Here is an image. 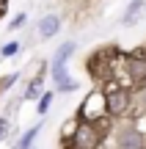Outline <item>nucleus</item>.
<instances>
[{
  "label": "nucleus",
  "mask_w": 146,
  "mask_h": 149,
  "mask_svg": "<svg viewBox=\"0 0 146 149\" xmlns=\"http://www.w3.org/2000/svg\"><path fill=\"white\" fill-rule=\"evenodd\" d=\"M77 50V44L75 42H66V44H61L58 47V53H55V58H53V80H55V86H58L61 91H72L75 88V80H69V72H66V61H69V55Z\"/></svg>",
  "instance_id": "obj_2"
},
{
  "label": "nucleus",
  "mask_w": 146,
  "mask_h": 149,
  "mask_svg": "<svg viewBox=\"0 0 146 149\" xmlns=\"http://www.w3.org/2000/svg\"><path fill=\"white\" fill-rule=\"evenodd\" d=\"M17 50H19V44H17V42H11V44H6V47H3V53H0V55H3V58H11Z\"/></svg>",
  "instance_id": "obj_12"
},
{
  "label": "nucleus",
  "mask_w": 146,
  "mask_h": 149,
  "mask_svg": "<svg viewBox=\"0 0 146 149\" xmlns=\"http://www.w3.org/2000/svg\"><path fill=\"white\" fill-rule=\"evenodd\" d=\"M108 116H124L127 111H130V102H132V97H130V91L127 88H121V86H116V88H110L108 94Z\"/></svg>",
  "instance_id": "obj_5"
},
{
  "label": "nucleus",
  "mask_w": 146,
  "mask_h": 149,
  "mask_svg": "<svg viewBox=\"0 0 146 149\" xmlns=\"http://www.w3.org/2000/svg\"><path fill=\"white\" fill-rule=\"evenodd\" d=\"M124 72H127V77L132 80V86L143 88L146 86V53H141V50L127 53L124 55Z\"/></svg>",
  "instance_id": "obj_4"
},
{
  "label": "nucleus",
  "mask_w": 146,
  "mask_h": 149,
  "mask_svg": "<svg viewBox=\"0 0 146 149\" xmlns=\"http://www.w3.org/2000/svg\"><path fill=\"white\" fill-rule=\"evenodd\" d=\"M53 100H55V97L50 94V91L39 97V113H47V111H50V105H53Z\"/></svg>",
  "instance_id": "obj_11"
},
{
  "label": "nucleus",
  "mask_w": 146,
  "mask_h": 149,
  "mask_svg": "<svg viewBox=\"0 0 146 149\" xmlns=\"http://www.w3.org/2000/svg\"><path fill=\"white\" fill-rule=\"evenodd\" d=\"M102 144V130L97 127V122H80L75 124V133L69 138V149H97Z\"/></svg>",
  "instance_id": "obj_1"
},
{
  "label": "nucleus",
  "mask_w": 146,
  "mask_h": 149,
  "mask_svg": "<svg viewBox=\"0 0 146 149\" xmlns=\"http://www.w3.org/2000/svg\"><path fill=\"white\" fill-rule=\"evenodd\" d=\"M39 97H42V77H36L25 91V100H39Z\"/></svg>",
  "instance_id": "obj_10"
},
{
  "label": "nucleus",
  "mask_w": 146,
  "mask_h": 149,
  "mask_svg": "<svg viewBox=\"0 0 146 149\" xmlns=\"http://www.w3.org/2000/svg\"><path fill=\"white\" fill-rule=\"evenodd\" d=\"M22 22H25V14H19V17H14V22H11V28H19Z\"/></svg>",
  "instance_id": "obj_14"
},
{
  "label": "nucleus",
  "mask_w": 146,
  "mask_h": 149,
  "mask_svg": "<svg viewBox=\"0 0 146 149\" xmlns=\"http://www.w3.org/2000/svg\"><path fill=\"white\" fill-rule=\"evenodd\" d=\"M39 130H42V124L30 127V130H28V133H25V135L19 138V144H17V149H30V146H33V138L39 135Z\"/></svg>",
  "instance_id": "obj_9"
},
{
  "label": "nucleus",
  "mask_w": 146,
  "mask_h": 149,
  "mask_svg": "<svg viewBox=\"0 0 146 149\" xmlns=\"http://www.w3.org/2000/svg\"><path fill=\"white\" fill-rule=\"evenodd\" d=\"M58 31H61V19L55 14L42 17V22H39V36H42V39H53Z\"/></svg>",
  "instance_id": "obj_8"
},
{
  "label": "nucleus",
  "mask_w": 146,
  "mask_h": 149,
  "mask_svg": "<svg viewBox=\"0 0 146 149\" xmlns=\"http://www.w3.org/2000/svg\"><path fill=\"white\" fill-rule=\"evenodd\" d=\"M143 14H146V0H132V3L127 6V11L121 14V25H124V28L135 25Z\"/></svg>",
  "instance_id": "obj_7"
},
{
  "label": "nucleus",
  "mask_w": 146,
  "mask_h": 149,
  "mask_svg": "<svg viewBox=\"0 0 146 149\" xmlns=\"http://www.w3.org/2000/svg\"><path fill=\"white\" fill-rule=\"evenodd\" d=\"M6 133H8V122H6V119H0V141H3Z\"/></svg>",
  "instance_id": "obj_13"
},
{
  "label": "nucleus",
  "mask_w": 146,
  "mask_h": 149,
  "mask_svg": "<svg viewBox=\"0 0 146 149\" xmlns=\"http://www.w3.org/2000/svg\"><path fill=\"white\" fill-rule=\"evenodd\" d=\"M108 113V97L102 91H91L88 100L80 105L77 119H86V122H102V116Z\"/></svg>",
  "instance_id": "obj_3"
},
{
  "label": "nucleus",
  "mask_w": 146,
  "mask_h": 149,
  "mask_svg": "<svg viewBox=\"0 0 146 149\" xmlns=\"http://www.w3.org/2000/svg\"><path fill=\"white\" fill-rule=\"evenodd\" d=\"M119 146L121 149H143V135L135 127H124L119 133Z\"/></svg>",
  "instance_id": "obj_6"
}]
</instances>
